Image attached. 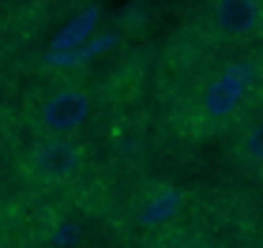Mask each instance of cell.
Here are the masks:
<instances>
[{"instance_id": "obj_6", "label": "cell", "mask_w": 263, "mask_h": 248, "mask_svg": "<svg viewBox=\"0 0 263 248\" xmlns=\"http://www.w3.org/2000/svg\"><path fill=\"white\" fill-rule=\"evenodd\" d=\"M19 128V105H11L4 94H0V143Z\"/></svg>"}, {"instance_id": "obj_2", "label": "cell", "mask_w": 263, "mask_h": 248, "mask_svg": "<svg viewBox=\"0 0 263 248\" xmlns=\"http://www.w3.org/2000/svg\"><path fill=\"white\" fill-rule=\"evenodd\" d=\"M94 109H98V90L87 79H49L19 102V128L30 132V139L79 136L94 121Z\"/></svg>"}, {"instance_id": "obj_3", "label": "cell", "mask_w": 263, "mask_h": 248, "mask_svg": "<svg viewBox=\"0 0 263 248\" xmlns=\"http://www.w3.org/2000/svg\"><path fill=\"white\" fill-rule=\"evenodd\" d=\"M90 169V147L83 136L30 139L15 158V177L34 192H64L76 188Z\"/></svg>"}, {"instance_id": "obj_4", "label": "cell", "mask_w": 263, "mask_h": 248, "mask_svg": "<svg viewBox=\"0 0 263 248\" xmlns=\"http://www.w3.org/2000/svg\"><path fill=\"white\" fill-rule=\"evenodd\" d=\"M192 34L207 49L263 45V0H211L192 19Z\"/></svg>"}, {"instance_id": "obj_1", "label": "cell", "mask_w": 263, "mask_h": 248, "mask_svg": "<svg viewBox=\"0 0 263 248\" xmlns=\"http://www.w3.org/2000/svg\"><path fill=\"white\" fill-rule=\"evenodd\" d=\"M263 109V45L214 56L170 102V132L184 143L230 139L248 117Z\"/></svg>"}, {"instance_id": "obj_7", "label": "cell", "mask_w": 263, "mask_h": 248, "mask_svg": "<svg viewBox=\"0 0 263 248\" xmlns=\"http://www.w3.org/2000/svg\"><path fill=\"white\" fill-rule=\"evenodd\" d=\"M252 248H263V222H259V230H256V237H252Z\"/></svg>"}, {"instance_id": "obj_5", "label": "cell", "mask_w": 263, "mask_h": 248, "mask_svg": "<svg viewBox=\"0 0 263 248\" xmlns=\"http://www.w3.org/2000/svg\"><path fill=\"white\" fill-rule=\"evenodd\" d=\"M230 158L241 173L263 181V109L230 136Z\"/></svg>"}]
</instances>
